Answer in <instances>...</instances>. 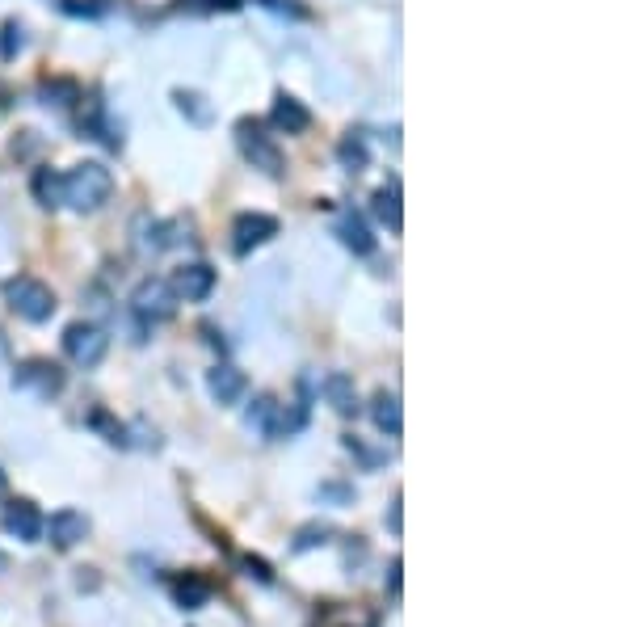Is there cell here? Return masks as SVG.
I'll list each match as a JSON object with an SVG mask.
<instances>
[{"instance_id": "cell-25", "label": "cell", "mask_w": 631, "mask_h": 627, "mask_svg": "<svg viewBox=\"0 0 631 627\" xmlns=\"http://www.w3.org/2000/svg\"><path fill=\"white\" fill-rule=\"evenodd\" d=\"M257 5H266L274 13H287V17H308V9H303L299 0H257Z\"/></svg>"}, {"instance_id": "cell-15", "label": "cell", "mask_w": 631, "mask_h": 627, "mask_svg": "<svg viewBox=\"0 0 631 627\" xmlns=\"http://www.w3.org/2000/svg\"><path fill=\"white\" fill-rule=\"evenodd\" d=\"M371 417H375L379 434H388V438H400V434H404V413H400V396H396V392H375Z\"/></svg>"}, {"instance_id": "cell-12", "label": "cell", "mask_w": 631, "mask_h": 627, "mask_svg": "<svg viewBox=\"0 0 631 627\" xmlns=\"http://www.w3.org/2000/svg\"><path fill=\"white\" fill-rule=\"evenodd\" d=\"M320 392H324V400L333 404V413H341V417H354L362 409V404H358V383H354V375H345V371L324 375Z\"/></svg>"}, {"instance_id": "cell-4", "label": "cell", "mask_w": 631, "mask_h": 627, "mask_svg": "<svg viewBox=\"0 0 631 627\" xmlns=\"http://www.w3.org/2000/svg\"><path fill=\"white\" fill-rule=\"evenodd\" d=\"M110 350V337L106 329L89 325V320H76V325L64 329V354L76 362V367H97L101 358Z\"/></svg>"}, {"instance_id": "cell-6", "label": "cell", "mask_w": 631, "mask_h": 627, "mask_svg": "<svg viewBox=\"0 0 631 627\" xmlns=\"http://www.w3.org/2000/svg\"><path fill=\"white\" fill-rule=\"evenodd\" d=\"M278 236V219L274 215H261V211H244L236 215V224H232V249L236 257H249L257 245H266V240Z\"/></svg>"}, {"instance_id": "cell-3", "label": "cell", "mask_w": 631, "mask_h": 627, "mask_svg": "<svg viewBox=\"0 0 631 627\" xmlns=\"http://www.w3.org/2000/svg\"><path fill=\"white\" fill-rule=\"evenodd\" d=\"M236 144H240L244 160H249L253 169H261L266 177H282V148L274 144L266 131H261V123L240 118V123H236Z\"/></svg>"}, {"instance_id": "cell-18", "label": "cell", "mask_w": 631, "mask_h": 627, "mask_svg": "<svg viewBox=\"0 0 631 627\" xmlns=\"http://www.w3.org/2000/svg\"><path fill=\"white\" fill-rule=\"evenodd\" d=\"M337 160H341V169H350V173H362L366 165H371V148H366V135L350 131L337 144Z\"/></svg>"}, {"instance_id": "cell-30", "label": "cell", "mask_w": 631, "mask_h": 627, "mask_svg": "<svg viewBox=\"0 0 631 627\" xmlns=\"http://www.w3.org/2000/svg\"><path fill=\"white\" fill-rule=\"evenodd\" d=\"M392 531H396V535H400V497H396V501H392Z\"/></svg>"}, {"instance_id": "cell-8", "label": "cell", "mask_w": 631, "mask_h": 627, "mask_svg": "<svg viewBox=\"0 0 631 627\" xmlns=\"http://www.w3.org/2000/svg\"><path fill=\"white\" fill-rule=\"evenodd\" d=\"M0 527H5L13 539H22V543H38V539H43V514H38L34 501L17 497V501L5 505V514H0Z\"/></svg>"}, {"instance_id": "cell-1", "label": "cell", "mask_w": 631, "mask_h": 627, "mask_svg": "<svg viewBox=\"0 0 631 627\" xmlns=\"http://www.w3.org/2000/svg\"><path fill=\"white\" fill-rule=\"evenodd\" d=\"M110 190H114V177L101 160H85V165L64 173V207L72 211H97L110 198Z\"/></svg>"}, {"instance_id": "cell-23", "label": "cell", "mask_w": 631, "mask_h": 627, "mask_svg": "<svg viewBox=\"0 0 631 627\" xmlns=\"http://www.w3.org/2000/svg\"><path fill=\"white\" fill-rule=\"evenodd\" d=\"M22 47H26V30H22V22H5V26H0V59H13Z\"/></svg>"}, {"instance_id": "cell-7", "label": "cell", "mask_w": 631, "mask_h": 627, "mask_svg": "<svg viewBox=\"0 0 631 627\" xmlns=\"http://www.w3.org/2000/svg\"><path fill=\"white\" fill-rule=\"evenodd\" d=\"M13 388H22V392H38V396H55V392H64V371L55 367V362L47 358H30L22 362V367L13 371Z\"/></svg>"}, {"instance_id": "cell-10", "label": "cell", "mask_w": 631, "mask_h": 627, "mask_svg": "<svg viewBox=\"0 0 631 627\" xmlns=\"http://www.w3.org/2000/svg\"><path fill=\"white\" fill-rule=\"evenodd\" d=\"M43 535H51V543L59 552H72L76 543L89 535V518L80 510H59V514H51V522H43Z\"/></svg>"}, {"instance_id": "cell-13", "label": "cell", "mask_w": 631, "mask_h": 627, "mask_svg": "<svg viewBox=\"0 0 631 627\" xmlns=\"http://www.w3.org/2000/svg\"><path fill=\"white\" fill-rule=\"evenodd\" d=\"M207 388H211V396L219 400V404H236L244 392H249V379H244V371H236V367H215L211 375H207Z\"/></svg>"}, {"instance_id": "cell-28", "label": "cell", "mask_w": 631, "mask_h": 627, "mask_svg": "<svg viewBox=\"0 0 631 627\" xmlns=\"http://www.w3.org/2000/svg\"><path fill=\"white\" fill-rule=\"evenodd\" d=\"M400 569H404V564H400V556L392 560V573H388V590H392V598H400Z\"/></svg>"}, {"instance_id": "cell-26", "label": "cell", "mask_w": 631, "mask_h": 627, "mask_svg": "<svg viewBox=\"0 0 631 627\" xmlns=\"http://www.w3.org/2000/svg\"><path fill=\"white\" fill-rule=\"evenodd\" d=\"M244 569H249V577H257V581H274V569H270V564L266 560H253V556H244Z\"/></svg>"}, {"instance_id": "cell-29", "label": "cell", "mask_w": 631, "mask_h": 627, "mask_svg": "<svg viewBox=\"0 0 631 627\" xmlns=\"http://www.w3.org/2000/svg\"><path fill=\"white\" fill-rule=\"evenodd\" d=\"M211 9H228L232 13V9H240V0H211Z\"/></svg>"}, {"instance_id": "cell-27", "label": "cell", "mask_w": 631, "mask_h": 627, "mask_svg": "<svg viewBox=\"0 0 631 627\" xmlns=\"http://www.w3.org/2000/svg\"><path fill=\"white\" fill-rule=\"evenodd\" d=\"M320 497H333V501H354V493H350V489H341V484H324V489H320Z\"/></svg>"}, {"instance_id": "cell-19", "label": "cell", "mask_w": 631, "mask_h": 627, "mask_svg": "<svg viewBox=\"0 0 631 627\" xmlns=\"http://www.w3.org/2000/svg\"><path fill=\"white\" fill-rule=\"evenodd\" d=\"M274 421H278V400L274 396H257L249 404V413H244V426L266 434V438H274Z\"/></svg>"}, {"instance_id": "cell-22", "label": "cell", "mask_w": 631, "mask_h": 627, "mask_svg": "<svg viewBox=\"0 0 631 627\" xmlns=\"http://www.w3.org/2000/svg\"><path fill=\"white\" fill-rule=\"evenodd\" d=\"M38 97H43L47 106H59V110H64L68 101H80V89L72 85V80H43V85H38Z\"/></svg>"}, {"instance_id": "cell-20", "label": "cell", "mask_w": 631, "mask_h": 627, "mask_svg": "<svg viewBox=\"0 0 631 627\" xmlns=\"http://www.w3.org/2000/svg\"><path fill=\"white\" fill-rule=\"evenodd\" d=\"M173 598H177L181 611H198V606L211 598V585L202 581V577H186V581H177V585H173Z\"/></svg>"}, {"instance_id": "cell-17", "label": "cell", "mask_w": 631, "mask_h": 627, "mask_svg": "<svg viewBox=\"0 0 631 627\" xmlns=\"http://www.w3.org/2000/svg\"><path fill=\"white\" fill-rule=\"evenodd\" d=\"M30 190H34V198H38V207H47V211L64 207V173H55V169H38V173H34V181H30Z\"/></svg>"}, {"instance_id": "cell-5", "label": "cell", "mask_w": 631, "mask_h": 627, "mask_svg": "<svg viewBox=\"0 0 631 627\" xmlns=\"http://www.w3.org/2000/svg\"><path fill=\"white\" fill-rule=\"evenodd\" d=\"M131 308L139 320H148V325H160V320H169L177 312V295L165 278H144L139 287L131 291Z\"/></svg>"}, {"instance_id": "cell-11", "label": "cell", "mask_w": 631, "mask_h": 627, "mask_svg": "<svg viewBox=\"0 0 631 627\" xmlns=\"http://www.w3.org/2000/svg\"><path fill=\"white\" fill-rule=\"evenodd\" d=\"M270 123H274L278 131H287V135H303V131L312 127V110L303 106L299 97L278 93V97H274V110H270Z\"/></svg>"}, {"instance_id": "cell-2", "label": "cell", "mask_w": 631, "mask_h": 627, "mask_svg": "<svg viewBox=\"0 0 631 627\" xmlns=\"http://www.w3.org/2000/svg\"><path fill=\"white\" fill-rule=\"evenodd\" d=\"M5 303H9V308L22 316V320H30V325H43V320L55 316V291L47 287V282L30 278V274L5 282Z\"/></svg>"}, {"instance_id": "cell-9", "label": "cell", "mask_w": 631, "mask_h": 627, "mask_svg": "<svg viewBox=\"0 0 631 627\" xmlns=\"http://www.w3.org/2000/svg\"><path fill=\"white\" fill-rule=\"evenodd\" d=\"M173 295L177 299H186V303H202V299H211L215 291V270L207 266V261H190V266H181L173 274Z\"/></svg>"}, {"instance_id": "cell-24", "label": "cell", "mask_w": 631, "mask_h": 627, "mask_svg": "<svg viewBox=\"0 0 631 627\" xmlns=\"http://www.w3.org/2000/svg\"><path fill=\"white\" fill-rule=\"evenodd\" d=\"M177 106H181V114H190L194 123H211V110L202 106V97H198V93H186V89H181V93H177Z\"/></svg>"}, {"instance_id": "cell-16", "label": "cell", "mask_w": 631, "mask_h": 627, "mask_svg": "<svg viewBox=\"0 0 631 627\" xmlns=\"http://www.w3.org/2000/svg\"><path fill=\"white\" fill-rule=\"evenodd\" d=\"M371 211H375V219L379 224H388V232H400L404 228V211H400V186L392 181V186H383V190H375V198H371Z\"/></svg>"}, {"instance_id": "cell-21", "label": "cell", "mask_w": 631, "mask_h": 627, "mask_svg": "<svg viewBox=\"0 0 631 627\" xmlns=\"http://www.w3.org/2000/svg\"><path fill=\"white\" fill-rule=\"evenodd\" d=\"M337 531L329 527V522H308V527H299L295 531V543H291V548L295 552H316V548H324V543H329Z\"/></svg>"}, {"instance_id": "cell-14", "label": "cell", "mask_w": 631, "mask_h": 627, "mask_svg": "<svg viewBox=\"0 0 631 627\" xmlns=\"http://www.w3.org/2000/svg\"><path fill=\"white\" fill-rule=\"evenodd\" d=\"M337 236H341V245L354 249L358 257L375 253V236H371V228H366V219H362L358 211H345V215L337 219Z\"/></svg>"}, {"instance_id": "cell-31", "label": "cell", "mask_w": 631, "mask_h": 627, "mask_svg": "<svg viewBox=\"0 0 631 627\" xmlns=\"http://www.w3.org/2000/svg\"><path fill=\"white\" fill-rule=\"evenodd\" d=\"M5 569H9V556H5V552H0V573H5Z\"/></svg>"}]
</instances>
